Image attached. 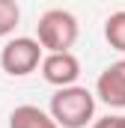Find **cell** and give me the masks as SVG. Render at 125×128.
I'll return each mask as SVG.
<instances>
[{"instance_id": "cell-1", "label": "cell", "mask_w": 125, "mask_h": 128, "mask_svg": "<svg viewBox=\"0 0 125 128\" xmlns=\"http://www.w3.org/2000/svg\"><path fill=\"white\" fill-rule=\"evenodd\" d=\"M51 116L60 128H86L95 116V96L86 86H60L51 96Z\"/></svg>"}, {"instance_id": "cell-2", "label": "cell", "mask_w": 125, "mask_h": 128, "mask_svg": "<svg viewBox=\"0 0 125 128\" xmlns=\"http://www.w3.org/2000/svg\"><path fill=\"white\" fill-rule=\"evenodd\" d=\"M78 33H80L78 18L68 9H48L36 24V39L42 42L45 51H68L78 42Z\"/></svg>"}, {"instance_id": "cell-3", "label": "cell", "mask_w": 125, "mask_h": 128, "mask_svg": "<svg viewBox=\"0 0 125 128\" xmlns=\"http://www.w3.org/2000/svg\"><path fill=\"white\" fill-rule=\"evenodd\" d=\"M42 42L39 39H30V36H15V39H9L6 45H3V51H0V66H3V72L6 74H12V78H24V74H30L36 72L39 66H42Z\"/></svg>"}, {"instance_id": "cell-4", "label": "cell", "mask_w": 125, "mask_h": 128, "mask_svg": "<svg viewBox=\"0 0 125 128\" xmlns=\"http://www.w3.org/2000/svg\"><path fill=\"white\" fill-rule=\"evenodd\" d=\"M39 68H42V78L57 90L78 84V78H80V60L72 51H48V57L42 60Z\"/></svg>"}, {"instance_id": "cell-5", "label": "cell", "mask_w": 125, "mask_h": 128, "mask_svg": "<svg viewBox=\"0 0 125 128\" xmlns=\"http://www.w3.org/2000/svg\"><path fill=\"white\" fill-rule=\"evenodd\" d=\"M95 96L107 107H125V60L110 63L95 80Z\"/></svg>"}, {"instance_id": "cell-6", "label": "cell", "mask_w": 125, "mask_h": 128, "mask_svg": "<svg viewBox=\"0 0 125 128\" xmlns=\"http://www.w3.org/2000/svg\"><path fill=\"white\" fill-rule=\"evenodd\" d=\"M9 128H60V122L36 104H21L9 113Z\"/></svg>"}, {"instance_id": "cell-7", "label": "cell", "mask_w": 125, "mask_h": 128, "mask_svg": "<svg viewBox=\"0 0 125 128\" xmlns=\"http://www.w3.org/2000/svg\"><path fill=\"white\" fill-rule=\"evenodd\" d=\"M104 39H107V45L113 51L125 54V9L107 15V21H104Z\"/></svg>"}, {"instance_id": "cell-8", "label": "cell", "mask_w": 125, "mask_h": 128, "mask_svg": "<svg viewBox=\"0 0 125 128\" xmlns=\"http://www.w3.org/2000/svg\"><path fill=\"white\" fill-rule=\"evenodd\" d=\"M21 21V9H18V0H0V39L15 33Z\"/></svg>"}, {"instance_id": "cell-9", "label": "cell", "mask_w": 125, "mask_h": 128, "mask_svg": "<svg viewBox=\"0 0 125 128\" xmlns=\"http://www.w3.org/2000/svg\"><path fill=\"white\" fill-rule=\"evenodd\" d=\"M92 128H125V116H101L92 122Z\"/></svg>"}]
</instances>
